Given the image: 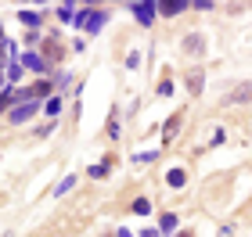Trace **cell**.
I'll use <instances>...</instances> for the list:
<instances>
[{
	"instance_id": "6da1fadb",
	"label": "cell",
	"mask_w": 252,
	"mask_h": 237,
	"mask_svg": "<svg viewBox=\"0 0 252 237\" xmlns=\"http://www.w3.org/2000/svg\"><path fill=\"white\" fill-rule=\"evenodd\" d=\"M155 4H133V15H137V22H141V26H148V22L155 18Z\"/></svg>"
},
{
	"instance_id": "5bb4252c",
	"label": "cell",
	"mask_w": 252,
	"mask_h": 237,
	"mask_svg": "<svg viewBox=\"0 0 252 237\" xmlns=\"http://www.w3.org/2000/svg\"><path fill=\"white\" fill-rule=\"evenodd\" d=\"M158 94H173V79H162V83H158Z\"/></svg>"
},
{
	"instance_id": "ba28073f",
	"label": "cell",
	"mask_w": 252,
	"mask_h": 237,
	"mask_svg": "<svg viewBox=\"0 0 252 237\" xmlns=\"http://www.w3.org/2000/svg\"><path fill=\"white\" fill-rule=\"evenodd\" d=\"M22 69H32V72H40V69H43V58H36V54H26V58H22Z\"/></svg>"
},
{
	"instance_id": "3957f363",
	"label": "cell",
	"mask_w": 252,
	"mask_h": 237,
	"mask_svg": "<svg viewBox=\"0 0 252 237\" xmlns=\"http://www.w3.org/2000/svg\"><path fill=\"white\" fill-rule=\"evenodd\" d=\"M32 111H36V105H18V108H11V122H26V119H32Z\"/></svg>"
},
{
	"instance_id": "8992f818",
	"label": "cell",
	"mask_w": 252,
	"mask_h": 237,
	"mask_svg": "<svg viewBox=\"0 0 252 237\" xmlns=\"http://www.w3.org/2000/svg\"><path fill=\"white\" fill-rule=\"evenodd\" d=\"M184 7H188V4H184V0H173V4H158V11H162V15H166V18H173V15H177V11H184Z\"/></svg>"
},
{
	"instance_id": "7a4b0ae2",
	"label": "cell",
	"mask_w": 252,
	"mask_h": 237,
	"mask_svg": "<svg viewBox=\"0 0 252 237\" xmlns=\"http://www.w3.org/2000/svg\"><path fill=\"white\" fill-rule=\"evenodd\" d=\"M29 97H51V83H47V79H40V83H32V86L26 90V97H22V101H29Z\"/></svg>"
},
{
	"instance_id": "9a60e30c",
	"label": "cell",
	"mask_w": 252,
	"mask_h": 237,
	"mask_svg": "<svg viewBox=\"0 0 252 237\" xmlns=\"http://www.w3.org/2000/svg\"><path fill=\"white\" fill-rule=\"evenodd\" d=\"M18 76H22V65H11V69H7V79H11V83H15Z\"/></svg>"
},
{
	"instance_id": "8fae6325",
	"label": "cell",
	"mask_w": 252,
	"mask_h": 237,
	"mask_svg": "<svg viewBox=\"0 0 252 237\" xmlns=\"http://www.w3.org/2000/svg\"><path fill=\"white\" fill-rule=\"evenodd\" d=\"M22 26H40V15H36V11H22Z\"/></svg>"
},
{
	"instance_id": "2e32d148",
	"label": "cell",
	"mask_w": 252,
	"mask_h": 237,
	"mask_svg": "<svg viewBox=\"0 0 252 237\" xmlns=\"http://www.w3.org/2000/svg\"><path fill=\"white\" fill-rule=\"evenodd\" d=\"M58 18H62V22H68V18H72V7H68V4H65V7H58Z\"/></svg>"
},
{
	"instance_id": "52a82bcc",
	"label": "cell",
	"mask_w": 252,
	"mask_h": 237,
	"mask_svg": "<svg viewBox=\"0 0 252 237\" xmlns=\"http://www.w3.org/2000/svg\"><path fill=\"white\" fill-rule=\"evenodd\" d=\"M184 180H188V176H184V169H169L166 184H169V187H184Z\"/></svg>"
},
{
	"instance_id": "5b68a950",
	"label": "cell",
	"mask_w": 252,
	"mask_h": 237,
	"mask_svg": "<svg viewBox=\"0 0 252 237\" xmlns=\"http://www.w3.org/2000/svg\"><path fill=\"white\" fill-rule=\"evenodd\" d=\"M158 230H162V234H173L177 230V216H173V212H166V216L158 219Z\"/></svg>"
},
{
	"instance_id": "d6986e66",
	"label": "cell",
	"mask_w": 252,
	"mask_h": 237,
	"mask_svg": "<svg viewBox=\"0 0 252 237\" xmlns=\"http://www.w3.org/2000/svg\"><path fill=\"white\" fill-rule=\"evenodd\" d=\"M180 237H191V234H180Z\"/></svg>"
},
{
	"instance_id": "ac0fdd59",
	"label": "cell",
	"mask_w": 252,
	"mask_h": 237,
	"mask_svg": "<svg viewBox=\"0 0 252 237\" xmlns=\"http://www.w3.org/2000/svg\"><path fill=\"white\" fill-rule=\"evenodd\" d=\"M116 237H133V234H130V230H119V234H116Z\"/></svg>"
},
{
	"instance_id": "9c48e42d",
	"label": "cell",
	"mask_w": 252,
	"mask_h": 237,
	"mask_svg": "<svg viewBox=\"0 0 252 237\" xmlns=\"http://www.w3.org/2000/svg\"><path fill=\"white\" fill-rule=\"evenodd\" d=\"M101 26H105V15H101V11H90V22H87V29H90V32H97Z\"/></svg>"
},
{
	"instance_id": "277c9868",
	"label": "cell",
	"mask_w": 252,
	"mask_h": 237,
	"mask_svg": "<svg viewBox=\"0 0 252 237\" xmlns=\"http://www.w3.org/2000/svg\"><path fill=\"white\" fill-rule=\"evenodd\" d=\"M249 97H252V83H242V86H238V90H234V94L227 97V101H231V105H245Z\"/></svg>"
},
{
	"instance_id": "7c38bea8",
	"label": "cell",
	"mask_w": 252,
	"mask_h": 237,
	"mask_svg": "<svg viewBox=\"0 0 252 237\" xmlns=\"http://www.w3.org/2000/svg\"><path fill=\"white\" fill-rule=\"evenodd\" d=\"M148 209H152V201H148V198H137V201H133V212H137V216H148Z\"/></svg>"
},
{
	"instance_id": "30bf717a",
	"label": "cell",
	"mask_w": 252,
	"mask_h": 237,
	"mask_svg": "<svg viewBox=\"0 0 252 237\" xmlns=\"http://www.w3.org/2000/svg\"><path fill=\"white\" fill-rule=\"evenodd\" d=\"M184 51H188V54H194V51L202 54V36H188V40H184Z\"/></svg>"
},
{
	"instance_id": "4fadbf2b",
	"label": "cell",
	"mask_w": 252,
	"mask_h": 237,
	"mask_svg": "<svg viewBox=\"0 0 252 237\" xmlns=\"http://www.w3.org/2000/svg\"><path fill=\"white\" fill-rule=\"evenodd\" d=\"M58 111H62V97H51L47 101V115H58Z\"/></svg>"
},
{
	"instance_id": "e0dca14e",
	"label": "cell",
	"mask_w": 252,
	"mask_h": 237,
	"mask_svg": "<svg viewBox=\"0 0 252 237\" xmlns=\"http://www.w3.org/2000/svg\"><path fill=\"white\" fill-rule=\"evenodd\" d=\"M141 237H158V234H155V230H144V234H141Z\"/></svg>"
}]
</instances>
